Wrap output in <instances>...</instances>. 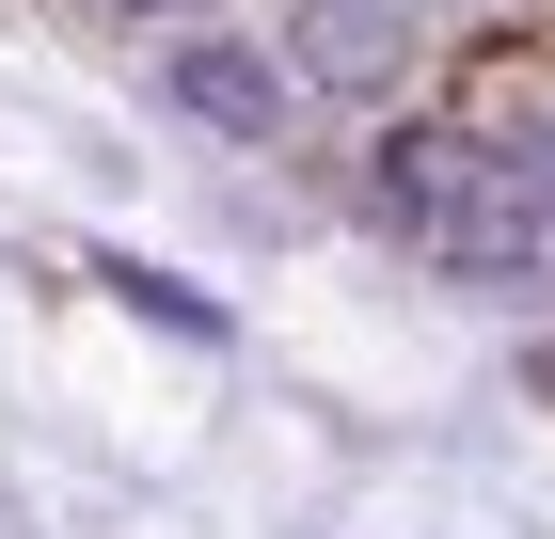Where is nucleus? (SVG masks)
Returning <instances> with one entry per match:
<instances>
[{
    "instance_id": "obj_1",
    "label": "nucleus",
    "mask_w": 555,
    "mask_h": 539,
    "mask_svg": "<svg viewBox=\"0 0 555 539\" xmlns=\"http://www.w3.org/2000/svg\"><path fill=\"white\" fill-rule=\"evenodd\" d=\"M159 112L175 127H207V143H286V112H301V80H286V48H255V33H175L159 48Z\"/></svg>"
},
{
    "instance_id": "obj_2",
    "label": "nucleus",
    "mask_w": 555,
    "mask_h": 539,
    "mask_svg": "<svg viewBox=\"0 0 555 539\" xmlns=\"http://www.w3.org/2000/svg\"><path fill=\"white\" fill-rule=\"evenodd\" d=\"M413 0H286V80L334 95V112H382L397 80H413Z\"/></svg>"
},
{
    "instance_id": "obj_3",
    "label": "nucleus",
    "mask_w": 555,
    "mask_h": 539,
    "mask_svg": "<svg viewBox=\"0 0 555 539\" xmlns=\"http://www.w3.org/2000/svg\"><path fill=\"white\" fill-rule=\"evenodd\" d=\"M80 16H207V0H80Z\"/></svg>"
}]
</instances>
